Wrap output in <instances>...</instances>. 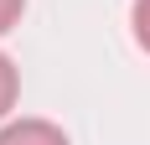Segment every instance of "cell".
Listing matches in <instances>:
<instances>
[{
	"instance_id": "6da1fadb",
	"label": "cell",
	"mask_w": 150,
	"mask_h": 145,
	"mask_svg": "<svg viewBox=\"0 0 150 145\" xmlns=\"http://www.w3.org/2000/svg\"><path fill=\"white\" fill-rule=\"evenodd\" d=\"M0 145H67V135L52 119H11L0 130Z\"/></svg>"
},
{
	"instance_id": "3957f363",
	"label": "cell",
	"mask_w": 150,
	"mask_h": 145,
	"mask_svg": "<svg viewBox=\"0 0 150 145\" xmlns=\"http://www.w3.org/2000/svg\"><path fill=\"white\" fill-rule=\"evenodd\" d=\"M129 21H135V42L150 52V0H135V11H129Z\"/></svg>"
},
{
	"instance_id": "7a4b0ae2",
	"label": "cell",
	"mask_w": 150,
	"mask_h": 145,
	"mask_svg": "<svg viewBox=\"0 0 150 145\" xmlns=\"http://www.w3.org/2000/svg\"><path fill=\"white\" fill-rule=\"evenodd\" d=\"M16 93H21V78H16V62L0 52V119L16 109Z\"/></svg>"
},
{
	"instance_id": "277c9868",
	"label": "cell",
	"mask_w": 150,
	"mask_h": 145,
	"mask_svg": "<svg viewBox=\"0 0 150 145\" xmlns=\"http://www.w3.org/2000/svg\"><path fill=\"white\" fill-rule=\"evenodd\" d=\"M21 11H26V0H0V36L21 21Z\"/></svg>"
}]
</instances>
